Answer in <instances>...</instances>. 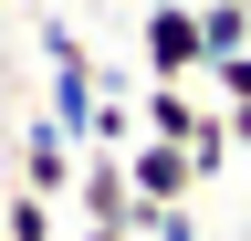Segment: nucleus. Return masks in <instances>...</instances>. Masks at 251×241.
Listing matches in <instances>:
<instances>
[{"instance_id":"f257e3e1","label":"nucleus","mask_w":251,"mask_h":241,"mask_svg":"<svg viewBox=\"0 0 251 241\" xmlns=\"http://www.w3.org/2000/svg\"><path fill=\"white\" fill-rule=\"evenodd\" d=\"M136 63H147V84H199L209 74L199 0H147V11H136Z\"/></svg>"},{"instance_id":"f03ea898","label":"nucleus","mask_w":251,"mask_h":241,"mask_svg":"<svg viewBox=\"0 0 251 241\" xmlns=\"http://www.w3.org/2000/svg\"><path fill=\"white\" fill-rule=\"evenodd\" d=\"M126 189H136V210H178L188 189H199V158L168 147V136H136L126 147Z\"/></svg>"},{"instance_id":"7ed1b4c3","label":"nucleus","mask_w":251,"mask_h":241,"mask_svg":"<svg viewBox=\"0 0 251 241\" xmlns=\"http://www.w3.org/2000/svg\"><path fill=\"white\" fill-rule=\"evenodd\" d=\"M74 178H84V147L42 115V126L21 136V189H31V199H74Z\"/></svg>"},{"instance_id":"20e7f679","label":"nucleus","mask_w":251,"mask_h":241,"mask_svg":"<svg viewBox=\"0 0 251 241\" xmlns=\"http://www.w3.org/2000/svg\"><path fill=\"white\" fill-rule=\"evenodd\" d=\"M199 42H209V63L251 53V0H199Z\"/></svg>"},{"instance_id":"39448f33","label":"nucleus","mask_w":251,"mask_h":241,"mask_svg":"<svg viewBox=\"0 0 251 241\" xmlns=\"http://www.w3.org/2000/svg\"><path fill=\"white\" fill-rule=\"evenodd\" d=\"M0 241H52V199L11 189V210H0Z\"/></svg>"},{"instance_id":"423d86ee","label":"nucleus","mask_w":251,"mask_h":241,"mask_svg":"<svg viewBox=\"0 0 251 241\" xmlns=\"http://www.w3.org/2000/svg\"><path fill=\"white\" fill-rule=\"evenodd\" d=\"M199 84H209V95H220V105H251V53H220V63H209Z\"/></svg>"},{"instance_id":"0eeeda50","label":"nucleus","mask_w":251,"mask_h":241,"mask_svg":"<svg viewBox=\"0 0 251 241\" xmlns=\"http://www.w3.org/2000/svg\"><path fill=\"white\" fill-rule=\"evenodd\" d=\"M136 231H147V241H199V220H188V199H178V210H136Z\"/></svg>"},{"instance_id":"6e6552de","label":"nucleus","mask_w":251,"mask_h":241,"mask_svg":"<svg viewBox=\"0 0 251 241\" xmlns=\"http://www.w3.org/2000/svg\"><path fill=\"white\" fill-rule=\"evenodd\" d=\"M230 115V158H251V105H220Z\"/></svg>"},{"instance_id":"1a4fd4ad","label":"nucleus","mask_w":251,"mask_h":241,"mask_svg":"<svg viewBox=\"0 0 251 241\" xmlns=\"http://www.w3.org/2000/svg\"><path fill=\"white\" fill-rule=\"evenodd\" d=\"M136 11H147V0H136Z\"/></svg>"}]
</instances>
